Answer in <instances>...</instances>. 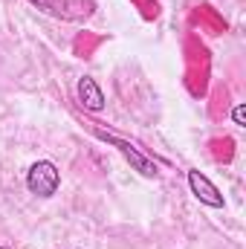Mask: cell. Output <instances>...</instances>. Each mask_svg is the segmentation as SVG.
Wrapping results in <instances>:
<instances>
[{
    "label": "cell",
    "mask_w": 246,
    "mask_h": 249,
    "mask_svg": "<svg viewBox=\"0 0 246 249\" xmlns=\"http://www.w3.org/2000/svg\"><path fill=\"white\" fill-rule=\"evenodd\" d=\"M75 99L84 110L90 113H102L105 110V90L99 87V81L93 75H81L78 84H75Z\"/></svg>",
    "instance_id": "cell-5"
},
{
    "label": "cell",
    "mask_w": 246,
    "mask_h": 249,
    "mask_svg": "<svg viewBox=\"0 0 246 249\" xmlns=\"http://www.w3.org/2000/svg\"><path fill=\"white\" fill-rule=\"evenodd\" d=\"M90 130H93V136H96V139H102V142L113 145V148L122 154L124 160L130 162V168H133V171H139L142 177H157V174H159L157 162H154V160H151V157H148V154H145L139 145H136V142L124 139V136L113 133V130H105V127H102L99 122H93V127H90Z\"/></svg>",
    "instance_id": "cell-1"
},
{
    "label": "cell",
    "mask_w": 246,
    "mask_h": 249,
    "mask_svg": "<svg viewBox=\"0 0 246 249\" xmlns=\"http://www.w3.org/2000/svg\"><path fill=\"white\" fill-rule=\"evenodd\" d=\"M26 3H32L50 18L70 20V23H84L96 15V0H26Z\"/></svg>",
    "instance_id": "cell-2"
},
{
    "label": "cell",
    "mask_w": 246,
    "mask_h": 249,
    "mask_svg": "<svg viewBox=\"0 0 246 249\" xmlns=\"http://www.w3.org/2000/svg\"><path fill=\"white\" fill-rule=\"evenodd\" d=\"M61 186V171H58V165L55 162H50V160H38L29 171H26V188L35 194V197H53L55 191Z\"/></svg>",
    "instance_id": "cell-3"
},
{
    "label": "cell",
    "mask_w": 246,
    "mask_h": 249,
    "mask_svg": "<svg viewBox=\"0 0 246 249\" xmlns=\"http://www.w3.org/2000/svg\"><path fill=\"white\" fill-rule=\"evenodd\" d=\"M188 188H191V194H194L203 206H209V209H223V206H226L220 188L214 186L203 171H197V168L188 171Z\"/></svg>",
    "instance_id": "cell-4"
},
{
    "label": "cell",
    "mask_w": 246,
    "mask_h": 249,
    "mask_svg": "<svg viewBox=\"0 0 246 249\" xmlns=\"http://www.w3.org/2000/svg\"><path fill=\"white\" fill-rule=\"evenodd\" d=\"M0 249H15V247H12V244H3V247H0Z\"/></svg>",
    "instance_id": "cell-7"
},
{
    "label": "cell",
    "mask_w": 246,
    "mask_h": 249,
    "mask_svg": "<svg viewBox=\"0 0 246 249\" xmlns=\"http://www.w3.org/2000/svg\"><path fill=\"white\" fill-rule=\"evenodd\" d=\"M232 122L238 124V127H244L246 124V107L244 105H235V110H232Z\"/></svg>",
    "instance_id": "cell-6"
}]
</instances>
